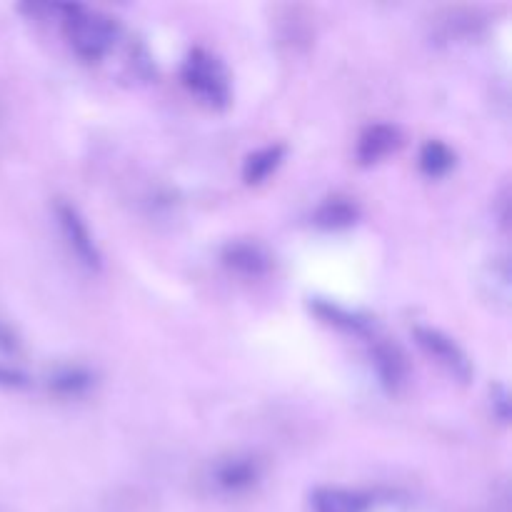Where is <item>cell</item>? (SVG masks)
I'll return each instance as SVG.
<instances>
[{
	"label": "cell",
	"instance_id": "13",
	"mask_svg": "<svg viewBox=\"0 0 512 512\" xmlns=\"http://www.w3.org/2000/svg\"><path fill=\"white\" fill-rule=\"evenodd\" d=\"M420 170H423L428 178H443L450 170L455 168V153L440 140H428V143L420 148Z\"/></svg>",
	"mask_w": 512,
	"mask_h": 512
},
{
	"label": "cell",
	"instance_id": "4",
	"mask_svg": "<svg viewBox=\"0 0 512 512\" xmlns=\"http://www.w3.org/2000/svg\"><path fill=\"white\" fill-rule=\"evenodd\" d=\"M415 343L420 345L425 355L435 360L445 373H450L453 378H458L460 383H468L473 378V360L468 358L463 348L455 343L450 335H445L443 330L438 328H425V325H418L413 330Z\"/></svg>",
	"mask_w": 512,
	"mask_h": 512
},
{
	"label": "cell",
	"instance_id": "9",
	"mask_svg": "<svg viewBox=\"0 0 512 512\" xmlns=\"http://www.w3.org/2000/svg\"><path fill=\"white\" fill-rule=\"evenodd\" d=\"M310 308H313V313L318 315L320 320H325V323L333 325V328L343 330V333L363 335V338L375 335L373 320L365 318V315L360 313H353V310L343 308V305L333 303V300H315Z\"/></svg>",
	"mask_w": 512,
	"mask_h": 512
},
{
	"label": "cell",
	"instance_id": "8",
	"mask_svg": "<svg viewBox=\"0 0 512 512\" xmlns=\"http://www.w3.org/2000/svg\"><path fill=\"white\" fill-rule=\"evenodd\" d=\"M400 130L390 123H373L360 133L358 138V163L360 165H375L380 163L383 158H388L390 153L400 148Z\"/></svg>",
	"mask_w": 512,
	"mask_h": 512
},
{
	"label": "cell",
	"instance_id": "6",
	"mask_svg": "<svg viewBox=\"0 0 512 512\" xmlns=\"http://www.w3.org/2000/svg\"><path fill=\"white\" fill-rule=\"evenodd\" d=\"M223 265L233 273L245 275V278H260L273 268V255L268 253L263 243L258 240H230L220 255Z\"/></svg>",
	"mask_w": 512,
	"mask_h": 512
},
{
	"label": "cell",
	"instance_id": "15",
	"mask_svg": "<svg viewBox=\"0 0 512 512\" xmlns=\"http://www.w3.org/2000/svg\"><path fill=\"white\" fill-rule=\"evenodd\" d=\"M0 388H5V390L28 388V375H25L23 370L13 368V365L0 363Z\"/></svg>",
	"mask_w": 512,
	"mask_h": 512
},
{
	"label": "cell",
	"instance_id": "16",
	"mask_svg": "<svg viewBox=\"0 0 512 512\" xmlns=\"http://www.w3.org/2000/svg\"><path fill=\"white\" fill-rule=\"evenodd\" d=\"M493 405H495V415H498L500 423H508V418H510V403H508V393H505L503 385H495V390H493Z\"/></svg>",
	"mask_w": 512,
	"mask_h": 512
},
{
	"label": "cell",
	"instance_id": "5",
	"mask_svg": "<svg viewBox=\"0 0 512 512\" xmlns=\"http://www.w3.org/2000/svg\"><path fill=\"white\" fill-rule=\"evenodd\" d=\"M263 478V463L250 453H230L210 468V483L225 495H243Z\"/></svg>",
	"mask_w": 512,
	"mask_h": 512
},
{
	"label": "cell",
	"instance_id": "3",
	"mask_svg": "<svg viewBox=\"0 0 512 512\" xmlns=\"http://www.w3.org/2000/svg\"><path fill=\"white\" fill-rule=\"evenodd\" d=\"M55 220H58L60 235L68 243L70 253L78 258V263L83 265L90 273H98L103 268V255H100L98 245H95L93 233H90L88 223L83 220V215L78 213L75 205H70L68 200H58L55 203Z\"/></svg>",
	"mask_w": 512,
	"mask_h": 512
},
{
	"label": "cell",
	"instance_id": "10",
	"mask_svg": "<svg viewBox=\"0 0 512 512\" xmlns=\"http://www.w3.org/2000/svg\"><path fill=\"white\" fill-rule=\"evenodd\" d=\"M313 512H368L370 498L348 488H318L310 495Z\"/></svg>",
	"mask_w": 512,
	"mask_h": 512
},
{
	"label": "cell",
	"instance_id": "11",
	"mask_svg": "<svg viewBox=\"0 0 512 512\" xmlns=\"http://www.w3.org/2000/svg\"><path fill=\"white\" fill-rule=\"evenodd\" d=\"M360 208L355 200L345 198V195H333V198H325L318 205L313 215V223L323 230H345L350 225L358 223Z\"/></svg>",
	"mask_w": 512,
	"mask_h": 512
},
{
	"label": "cell",
	"instance_id": "14",
	"mask_svg": "<svg viewBox=\"0 0 512 512\" xmlns=\"http://www.w3.org/2000/svg\"><path fill=\"white\" fill-rule=\"evenodd\" d=\"M93 385V375L78 365H65L50 375V390L60 395H83Z\"/></svg>",
	"mask_w": 512,
	"mask_h": 512
},
{
	"label": "cell",
	"instance_id": "1",
	"mask_svg": "<svg viewBox=\"0 0 512 512\" xmlns=\"http://www.w3.org/2000/svg\"><path fill=\"white\" fill-rule=\"evenodd\" d=\"M55 13L63 15L65 38L83 63H98L113 53L123 33L118 20L85 5H55Z\"/></svg>",
	"mask_w": 512,
	"mask_h": 512
},
{
	"label": "cell",
	"instance_id": "2",
	"mask_svg": "<svg viewBox=\"0 0 512 512\" xmlns=\"http://www.w3.org/2000/svg\"><path fill=\"white\" fill-rule=\"evenodd\" d=\"M180 80L185 88L210 110H225L233 98L230 73L218 55L205 48H193L180 68Z\"/></svg>",
	"mask_w": 512,
	"mask_h": 512
},
{
	"label": "cell",
	"instance_id": "7",
	"mask_svg": "<svg viewBox=\"0 0 512 512\" xmlns=\"http://www.w3.org/2000/svg\"><path fill=\"white\" fill-rule=\"evenodd\" d=\"M370 355H373V365L378 370V378L383 383L385 390L390 393H398V390L405 388L408 383V358H405L403 350L395 343L383 338H375L373 335V348H370Z\"/></svg>",
	"mask_w": 512,
	"mask_h": 512
},
{
	"label": "cell",
	"instance_id": "12",
	"mask_svg": "<svg viewBox=\"0 0 512 512\" xmlns=\"http://www.w3.org/2000/svg\"><path fill=\"white\" fill-rule=\"evenodd\" d=\"M285 158V145L275 143V145H265V148L255 150L245 158L243 163V180L248 185H260L280 168Z\"/></svg>",
	"mask_w": 512,
	"mask_h": 512
}]
</instances>
